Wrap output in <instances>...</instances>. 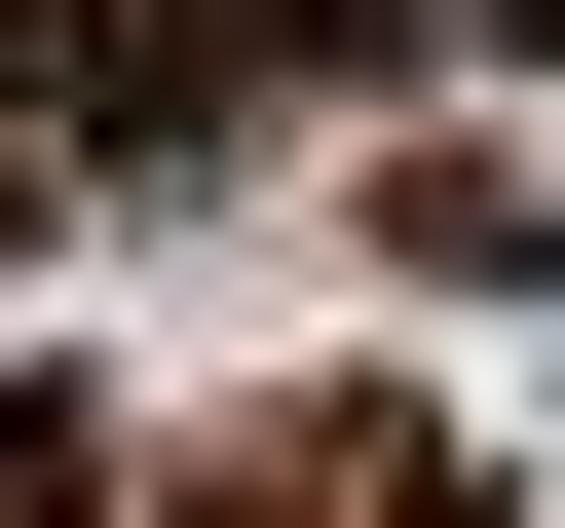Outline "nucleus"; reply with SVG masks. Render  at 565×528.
<instances>
[{
    "label": "nucleus",
    "mask_w": 565,
    "mask_h": 528,
    "mask_svg": "<svg viewBox=\"0 0 565 528\" xmlns=\"http://www.w3.org/2000/svg\"><path fill=\"white\" fill-rule=\"evenodd\" d=\"M226 39H189V0H0V151H39V114H189Z\"/></svg>",
    "instance_id": "obj_1"
},
{
    "label": "nucleus",
    "mask_w": 565,
    "mask_h": 528,
    "mask_svg": "<svg viewBox=\"0 0 565 528\" xmlns=\"http://www.w3.org/2000/svg\"><path fill=\"white\" fill-rule=\"evenodd\" d=\"M0 528H114V453H76V378H0Z\"/></svg>",
    "instance_id": "obj_2"
},
{
    "label": "nucleus",
    "mask_w": 565,
    "mask_h": 528,
    "mask_svg": "<svg viewBox=\"0 0 565 528\" xmlns=\"http://www.w3.org/2000/svg\"><path fill=\"white\" fill-rule=\"evenodd\" d=\"M415 39H565V0H415Z\"/></svg>",
    "instance_id": "obj_3"
}]
</instances>
